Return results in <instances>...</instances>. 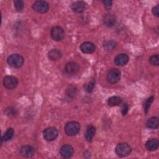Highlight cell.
<instances>
[{
  "mask_svg": "<svg viewBox=\"0 0 159 159\" xmlns=\"http://www.w3.org/2000/svg\"><path fill=\"white\" fill-rule=\"evenodd\" d=\"M35 148L29 145H24L20 149V155L25 158H30L33 157L35 154Z\"/></svg>",
  "mask_w": 159,
  "mask_h": 159,
  "instance_id": "30bf717a",
  "label": "cell"
},
{
  "mask_svg": "<svg viewBox=\"0 0 159 159\" xmlns=\"http://www.w3.org/2000/svg\"><path fill=\"white\" fill-rule=\"evenodd\" d=\"M72 11L75 13H82L86 9V4L83 1H76L71 6Z\"/></svg>",
  "mask_w": 159,
  "mask_h": 159,
  "instance_id": "5bb4252c",
  "label": "cell"
},
{
  "mask_svg": "<svg viewBox=\"0 0 159 159\" xmlns=\"http://www.w3.org/2000/svg\"><path fill=\"white\" fill-rule=\"evenodd\" d=\"M121 73L119 70L113 68L110 70L106 76L107 81L110 84H116L120 80Z\"/></svg>",
  "mask_w": 159,
  "mask_h": 159,
  "instance_id": "277c9868",
  "label": "cell"
},
{
  "mask_svg": "<svg viewBox=\"0 0 159 159\" xmlns=\"http://www.w3.org/2000/svg\"><path fill=\"white\" fill-rule=\"evenodd\" d=\"M14 7H15L16 10L18 12L21 11L24 9V2L22 1L15 0L14 1Z\"/></svg>",
  "mask_w": 159,
  "mask_h": 159,
  "instance_id": "83f0119b",
  "label": "cell"
},
{
  "mask_svg": "<svg viewBox=\"0 0 159 159\" xmlns=\"http://www.w3.org/2000/svg\"><path fill=\"white\" fill-rule=\"evenodd\" d=\"M32 7L35 11L40 14H44L48 11L49 4L44 1H37L33 4Z\"/></svg>",
  "mask_w": 159,
  "mask_h": 159,
  "instance_id": "52a82bcc",
  "label": "cell"
},
{
  "mask_svg": "<svg viewBox=\"0 0 159 159\" xmlns=\"http://www.w3.org/2000/svg\"><path fill=\"white\" fill-rule=\"evenodd\" d=\"M131 152V147L126 143H120L115 148L116 153L120 157H127L130 154Z\"/></svg>",
  "mask_w": 159,
  "mask_h": 159,
  "instance_id": "3957f363",
  "label": "cell"
},
{
  "mask_svg": "<svg viewBox=\"0 0 159 159\" xmlns=\"http://www.w3.org/2000/svg\"><path fill=\"white\" fill-rule=\"evenodd\" d=\"M129 111V106L127 103H124L121 107V113L122 116H125Z\"/></svg>",
  "mask_w": 159,
  "mask_h": 159,
  "instance_id": "f1b7e54d",
  "label": "cell"
},
{
  "mask_svg": "<svg viewBox=\"0 0 159 159\" xmlns=\"http://www.w3.org/2000/svg\"><path fill=\"white\" fill-rule=\"evenodd\" d=\"M159 142L157 139H150L145 143V147L148 151H155L158 148Z\"/></svg>",
  "mask_w": 159,
  "mask_h": 159,
  "instance_id": "9a60e30c",
  "label": "cell"
},
{
  "mask_svg": "<svg viewBox=\"0 0 159 159\" xmlns=\"http://www.w3.org/2000/svg\"><path fill=\"white\" fill-rule=\"evenodd\" d=\"M14 134V129L12 128H9L7 129V130H6V132L4 134V135L2 137L1 139V142H7L9 140H11Z\"/></svg>",
  "mask_w": 159,
  "mask_h": 159,
  "instance_id": "7402d4cb",
  "label": "cell"
},
{
  "mask_svg": "<svg viewBox=\"0 0 159 159\" xmlns=\"http://www.w3.org/2000/svg\"><path fill=\"white\" fill-rule=\"evenodd\" d=\"M50 34L52 39L57 42L62 40L65 37L64 30L60 26L53 27L51 29Z\"/></svg>",
  "mask_w": 159,
  "mask_h": 159,
  "instance_id": "8992f818",
  "label": "cell"
},
{
  "mask_svg": "<svg viewBox=\"0 0 159 159\" xmlns=\"http://www.w3.org/2000/svg\"><path fill=\"white\" fill-rule=\"evenodd\" d=\"M95 133H96V128L93 125H88L85 132L86 140L89 142H91L95 135Z\"/></svg>",
  "mask_w": 159,
  "mask_h": 159,
  "instance_id": "ac0fdd59",
  "label": "cell"
},
{
  "mask_svg": "<svg viewBox=\"0 0 159 159\" xmlns=\"http://www.w3.org/2000/svg\"><path fill=\"white\" fill-rule=\"evenodd\" d=\"M62 56L61 52L57 48H53L48 53V57L52 61H55L60 59Z\"/></svg>",
  "mask_w": 159,
  "mask_h": 159,
  "instance_id": "2e32d148",
  "label": "cell"
},
{
  "mask_svg": "<svg viewBox=\"0 0 159 159\" xmlns=\"http://www.w3.org/2000/svg\"><path fill=\"white\" fill-rule=\"evenodd\" d=\"M153 99H154L153 96H150V98H147V99L145 101V102H144V103H143V110H144V112H145V113L146 114H147V112H148V109H149V108H150V107L153 101Z\"/></svg>",
  "mask_w": 159,
  "mask_h": 159,
  "instance_id": "484cf974",
  "label": "cell"
},
{
  "mask_svg": "<svg viewBox=\"0 0 159 159\" xmlns=\"http://www.w3.org/2000/svg\"><path fill=\"white\" fill-rule=\"evenodd\" d=\"M80 69L79 64L73 61L67 63L65 66V71L68 75H75L80 71Z\"/></svg>",
  "mask_w": 159,
  "mask_h": 159,
  "instance_id": "9c48e42d",
  "label": "cell"
},
{
  "mask_svg": "<svg viewBox=\"0 0 159 159\" xmlns=\"http://www.w3.org/2000/svg\"><path fill=\"white\" fill-rule=\"evenodd\" d=\"M102 3L104 4V6L105 8L107 10H110L112 7V1H103Z\"/></svg>",
  "mask_w": 159,
  "mask_h": 159,
  "instance_id": "f546056e",
  "label": "cell"
},
{
  "mask_svg": "<svg viewBox=\"0 0 159 159\" xmlns=\"http://www.w3.org/2000/svg\"><path fill=\"white\" fill-rule=\"evenodd\" d=\"M95 83H96L95 80L94 78H91L89 81L88 84L85 86V87H84L85 91L87 93H91L93 91V89H94V88L95 87Z\"/></svg>",
  "mask_w": 159,
  "mask_h": 159,
  "instance_id": "d4e9b609",
  "label": "cell"
},
{
  "mask_svg": "<svg viewBox=\"0 0 159 159\" xmlns=\"http://www.w3.org/2000/svg\"><path fill=\"white\" fill-rule=\"evenodd\" d=\"M76 91H77L76 88L73 85H70L66 89V96H68V98H73L76 95Z\"/></svg>",
  "mask_w": 159,
  "mask_h": 159,
  "instance_id": "603a6c76",
  "label": "cell"
},
{
  "mask_svg": "<svg viewBox=\"0 0 159 159\" xmlns=\"http://www.w3.org/2000/svg\"><path fill=\"white\" fill-rule=\"evenodd\" d=\"M80 50L84 53H92L96 50L95 45L91 42H84L80 45Z\"/></svg>",
  "mask_w": 159,
  "mask_h": 159,
  "instance_id": "8fae6325",
  "label": "cell"
},
{
  "mask_svg": "<svg viewBox=\"0 0 159 159\" xmlns=\"http://www.w3.org/2000/svg\"><path fill=\"white\" fill-rule=\"evenodd\" d=\"M7 63L12 67L18 68L21 67L24 62V58L19 54H12L7 58Z\"/></svg>",
  "mask_w": 159,
  "mask_h": 159,
  "instance_id": "7a4b0ae2",
  "label": "cell"
},
{
  "mask_svg": "<svg viewBox=\"0 0 159 159\" xmlns=\"http://www.w3.org/2000/svg\"><path fill=\"white\" fill-rule=\"evenodd\" d=\"M149 61L150 64L153 66H158L159 65V56L158 54H155L150 57L149 58Z\"/></svg>",
  "mask_w": 159,
  "mask_h": 159,
  "instance_id": "4316f807",
  "label": "cell"
},
{
  "mask_svg": "<svg viewBox=\"0 0 159 159\" xmlns=\"http://www.w3.org/2000/svg\"><path fill=\"white\" fill-rule=\"evenodd\" d=\"M74 153V150L70 145H64L60 149V154L63 158H70Z\"/></svg>",
  "mask_w": 159,
  "mask_h": 159,
  "instance_id": "7c38bea8",
  "label": "cell"
},
{
  "mask_svg": "<svg viewBox=\"0 0 159 159\" xmlns=\"http://www.w3.org/2000/svg\"><path fill=\"white\" fill-rule=\"evenodd\" d=\"M158 10H159V8H158V6L157 5L154 7H152V14L156 16L157 17H158L159 16V12H158Z\"/></svg>",
  "mask_w": 159,
  "mask_h": 159,
  "instance_id": "4dcf8cb0",
  "label": "cell"
},
{
  "mask_svg": "<svg viewBox=\"0 0 159 159\" xmlns=\"http://www.w3.org/2000/svg\"><path fill=\"white\" fill-rule=\"evenodd\" d=\"M104 24L107 27H112L116 22V19L114 15L112 14H107L103 19Z\"/></svg>",
  "mask_w": 159,
  "mask_h": 159,
  "instance_id": "e0dca14e",
  "label": "cell"
},
{
  "mask_svg": "<svg viewBox=\"0 0 159 159\" xmlns=\"http://www.w3.org/2000/svg\"><path fill=\"white\" fill-rule=\"evenodd\" d=\"M18 84V80L14 76H6L3 79V85L8 89H13Z\"/></svg>",
  "mask_w": 159,
  "mask_h": 159,
  "instance_id": "ba28073f",
  "label": "cell"
},
{
  "mask_svg": "<svg viewBox=\"0 0 159 159\" xmlns=\"http://www.w3.org/2000/svg\"><path fill=\"white\" fill-rule=\"evenodd\" d=\"M80 124L76 121H70L65 126V132L68 136L76 135L80 130Z\"/></svg>",
  "mask_w": 159,
  "mask_h": 159,
  "instance_id": "6da1fadb",
  "label": "cell"
},
{
  "mask_svg": "<svg viewBox=\"0 0 159 159\" xmlns=\"http://www.w3.org/2000/svg\"><path fill=\"white\" fill-rule=\"evenodd\" d=\"M58 135V130L55 127H50L46 128L43 132V137L44 139L48 142L55 140Z\"/></svg>",
  "mask_w": 159,
  "mask_h": 159,
  "instance_id": "5b68a950",
  "label": "cell"
},
{
  "mask_svg": "<svg viewBox=\"0 0 159 159\" xmlns=\"http://www.w3.org/2000/svg\"><path fill=\"white\" fill-rule=\"evenodd\" d=\"M129 61V57L125 53L118 54L114 58V63L117 66H124Z\"/></svg>",
  "mask_w": 159,
  "mask_h": 159,
  "instance_id": "4fadbf2b",
  "label": "cell"
},
{
  "mask_svg": "<svg viewBox=\"0 0 159 159\" xmlns=\"http://www.w3.org/2000/svg\"><path fill=\"white\" fill-rule=\"evenodd\" d=\"M104 47L107 50H112L116 47V43L112 40H107L104 42Z\"/></svg>",
  "mask_w": 159,
  "mask_h": 159,
  "instance_id": "cb8c5ba5",
  "label": "cell"
},
{
  "mask_svg": "<svg viewBox=\"0 0 159 159\" xmlns=\"http://www.w3.org/2000/svg\"><path fill=\"white\" fill-rule=\"evenodd\" d=\"M4 113L9 117H14L18 114V111L13 106H9L5 109Z\"/></svg>",
  "mask_w": 159,
  "mask_h": 159,
  "instance_id": "44dd1931",
  "label": "cell"
},
{
  "mask_svg": "<svg viewBox=\"0 0 159 159\" xmlns=\"http://www.w3.org/2000/svg\"><path fill=\"white\" fill-rule=\"evenodd\" d=\"M159 122H158V119L157 117H152L149 118L147 122H146V126L148 129H157L158 127Z\"/></svg>",
  "mask_w": 159,
  "mask_h": 159,
  "instance_id": "d6986e66",
  "label": "cell"
},
{
  "mask_svg": "<svg viewBox=\"0 0 159 159\" xmlns=\"http://www.w3.org/2000/svg\"><path fill=\"white\" fill-rule=\"evenodd\" d=\"M122 99L120 97L114 96L109 98L107 99V104L110 106H116L122 103Z\"/></svg>",
  "mask_w": 159,
  "mask_h": 159,
  "instance_id": "ffe728a7",
  "label": "cell"
}]
</instances>
